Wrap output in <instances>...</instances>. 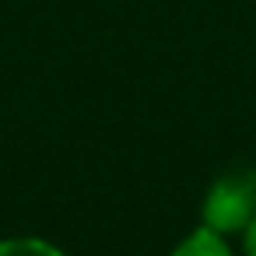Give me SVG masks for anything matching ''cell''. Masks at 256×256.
Here are the masks:
<instances>
[{"instance_id":"6da1fadb","label":"cell","mask_w":256,"mask_h":256,"mask_svg":"<svg viewBox=\"0 0 256 256\" xmlns=\"http://www.w3.org/2000/svg\"><path fill=\"white\" fill-rule=\"evenodd\" d=\"M256 218V172H228L221 176L204 200V224L228 235V232H246L249 221Z\"/></svg>"},{"instance_id":"7a4b0ae2","label":"cell","mask_w":256,"mask_h":256,"mask_svg":"<svg viewBox=\"0 0 256 256\" xmlns=\"http://www.w3.org/2000/svg\"><path fill=\"white\" fill-rule=\"evenodd\" d=\"M172 256H232V252H228L221 232H214V228H200V232H193V235H190Z\"/></svg>"},{"instance_id":"3957f363","label":"cell","mask_w":256,"mask_h":256,"mask_svg":"<svg viewBox=\"0 0 256 256\" xmlns=\"http://www.w3.org/2000/svg\"><path fill=\"white\" fill-rule=\"evenodd\" d=\"M0 256H64V252L42 238H8L0 242Z\"/></svg>"},{"instance_id":"277c9868","label":"cell","mask_w":256,"mask_h":256,"mask_svg":"<svg viewBox=\"0 0 256 256\" xmlns=\"http://www.w3.org/2000/svg\"><path fill=\"white\" fill-rule=\"evenodd\" d=\"M246 252L249 256H256V218L249 221V228H246Z\"/></svg>"}]
</instances>
